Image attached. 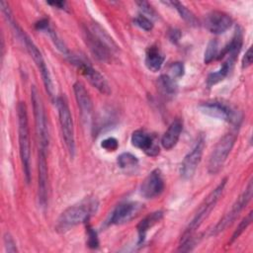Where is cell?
Wrapping results in <instances>:
<instances>
[{"label":"cell","instance_id":"obj_1","mask_svg":"<svg viewBox=\"0 0 253 253\" xmlns=\"http://www.w3.org/2000/svg\"><path fill=\"white\" fill-rule=\"evenodd\" d=\"M227 178H224L221 180V182L204 199V201L199 206L194 217L188 224L187 228L183 232L181 239H180V245L179 250L181 251H189L192 249V247L195 244V233L199 229V227L202 225L204 220L208 217L211 210L215 207L216 203L220 199L224 187L226 185Z\"/></svg>","mask_w":253,"mask_h":253},{"label":"cell","instance_id":"obj_2","mask_svg":"<svg viewBox=\"0 0 253 253\" xmlns=\"http://www.w3.org/2000/svg\"><path fill=\"white\" fill-rule=\"evenodd\" d=\"M83 38L89 50L100 61H110L112 52L118 50L116 42L98 24L84 28Z\"/></svg>","mask_w":253,"mask_h":253},{"label":"cell","instance_id":"obj_3","mask_svg":"<svg viewBox=\"0 0 253 253\" xmlns=\"http://www.w3.org/2000/svg\"><path fill=\"white\" fill-rule=\"evenodd\" d=\"M97 200L88 199L64 210L56 220L55 229L58 232H65L79 223L89 220L92 214L98 210Z\"/></svg>","mask_w":253,"mask_h":253},{"label":"cell","instance_id":"obj_4","mask_svg":"<svg viewBox=\"0 0 253 253\" xmlns=\"http://www.w3.org/2000/svg\"><path fill=\"white\" fill-rule=\"evenodd\" d=\"M18 115V133H19V148L20 157L23 165L25 180L27 183L31 181V142L30 128L28 121L27 107L24 102H19L17 106Z\"/></svg>","mask_w":253,"mask_h":253},{"label":"cell","instance_id":"obj_5","mask_svg":"<svg viewBox=\"0 0 253 253\" xmlns=\"http://www.w3.org/2000/svg\"><path fill=\"white\" fill-rule=\"evenodd\" d=\"M31 100L33 105V113L35 118V128L36 134L39 142V148L45 149L48 147L49 143V132L47 126V119L45 116L43 104L40 93L36 86L31 88Z\"/></svg>","mask_w":253,"mask_h":253},{"label":"cell","instance_id":"obj_6","mask_svg":"<svg viewBox=\"0 0 253 253\" xmlns=\"http://www.w3.org/2000/svg\"><path fill=\"white\" fill-rule=\"evenodd\" d=\"M56 109L59 118L60 130L62 138L67 149V152L71 158L75 154V138H74V127L71 112L67 103V100L64 96H58L55 99Z\"/></svg>","mask_w":253,"mask_h":253},{"label":"cell","instance_id":"obj_7","mask_svg":"<svg viewBox=\"0 0 253 253\" xmlns=\"http://www.w3.org/2000/svg\"><path fill=\"white\" fill-rule=\"evenodd\" d=\"M200 111L211 118L222 120L235 126H238L242 120L241 113L232 107L229 103L221 100H211L202 103L199 106Z\"/></svg>","mask_w":253,"mask_h":253},{"label":"cell","instance_id":"obj_8","mask_svg":"<svg viewBox=\"0 0 253 253\" xmlns=\"http://www.w3.org/2000/svg\"><path fill=\"white\" fill-rule=\"evenodd\" d=\"M236 136V132H228L224 134L215 144L209 159L208 171L210 174L214 175L221 170L227 159V156L233 148Z\"/></svg>","mask_w":253,"mask_h":253},{"label":"cell","instance_id":"obj_9","mask_svg":"<svg viewBox=\"0 0 253 253\" xmlns=\"http://www.w3.org/2000/svg\"><path fill=\"white\" fill-rule=\"evenodd\" d=\"M22 41L26 45V48L29 52V54L31 55V57L33 58V60L35 61L38 69L41 72L42 78V82L43 85L45 87V90L49 96V98L52 101H55V89H54V85H53V81L51 78V75L49 73V70L46 66V63L42 57V54L41 53V51L39 50L38 46L35 44V42L24 33L22 36Z\"/></svg>","mask_w":253,"mask_h":253},{"label":"cell","instance_id":"obj_10","mask_svg":"<svg viewBox=\"0 0 253 253\" xmlns=\"http://www.w3.org/2000/svg\"><path fill=\"white\" fill-rule=\"evenodd\" d=\"M253 192V185L252 180H250L245 188V190L241 193V195L237 198V200L232 205L230 211H228L224 216L216 223V225L211 230V235H217L223 230H225L239 215V213L243 211V209L248 205L252 198Z\"/></svg>","mask_w":253,"mask_h":253},{"label":"cell","instance_id":"obj_11","mask_svg":"<svg viewBox=\"0 0 253 253\" xmlns=\"http://www.w3.org/2000/svg\"><path fill=\"white\" fill-rule=\"evenodd\" d=\"M69 56V60L72 64H75L78 67L79 72L87 79V81L96 88L100 93L109 95L111 93V87L105 77L97 71L95 68H93L88 62H85L84 60L78 58L74 55H67Z\"/></svg>","mask_w":253,"mask_h":253},{"label":"cell","instance_id":"obj_12","mask_svg":"<svg viewBox=\"0 0 253 253\" xmlns=\"http://www.w3.org/2000/svg\"><path fill=\"white\" fill-rule=\"evenodd\" d=\"M205 146H206V138H205V135L204 134H200L194 147L192 148V150L184 157L183 161H182V164H181V168H180V173H181V176L188 180V179H191L201 160H202V156H203V152H204V149H205Z\"/></svg>","mask_w":253,"mask_h":253},{"label":"cell","instance_id":"obj_13","mask_svg":"<svg viewBox=\"0 0 253 253\" xmlns=\"http://www.w3.org/2000/svg\"><path fill=\"white\" fill-rule=\"evenodd\" d=\"M165 184L160 169L152 170L140 185V195L145 199L158 197L164 190Z\"/></svg>","mask_w":253,"mask_h":253},{"label":"cell","instance_id":"obj_14","mask_svg":"<svg viewBox=\"0 0 253 253\" xmlns=\"http://www.w3.org/2000/svg\"><path fill=\"white\" fill-rule=\"evenodd\" d=\"M142 209V205L138 202H124L116 207L113 211L109 223L123 224L134 218Z\"/></svg>","mask_w":253,"mask_h":253},{"label":"cell","instance_id":"obj_15","mask_svg":"<svg viewBox=\"0 0 253 253\" xmlns=\"http://www.w3.org/2000/svg\"><path fill=\"white\" fill-rule=\"evenodd\" d=\"M131 144L142 150L146 155L155 157L159 154V145L156 137L143 129H136L132 132L130 137Z\"/></svg>","mask_w":253,"mask_h":253},{"label":"cell","instance_id":"obj_16","mask_svg":"<svg viewBox=\"0 0 253 253\" xmlns=\"http://www.w3.org/2000/svg\"><path fill=\"white\" fill-rule=\"evenodd\" d=\"M232 25L231 17L222 11H211L205 17L206 28L214 35L225 33Z\"/></svg>","mask_w":253,"mask_h":253},{"label":"cell","instance_id":"obj_17","mask_svg":"<svg viewBox=\"0 0 253 253\" xmlns=\"http://www.w3.org/2000/svg\"><path fill=\"white\" fill-rule=\"evenodd\" d=\"M39 181H38V195L39 202L43 207L47 201L48 188V170L46 161V150L39 148Z\"/></svg>","mask_w":253,"mask_h":253},{"label":"cell","instance_id":"obj_18","mask_svg":"<svg viewBox=\"0 0 253 253\" xmlns=\"http://www.w3.org/2000/svg\"><path fill=\"white\" fill-rule=\"evenodd\" d=\"M73 91L77 105L80 110L81 117L85 124H88L91 121V116L93 113V103L91 97L87 92L85 86L79 81L74 83Z\"/></svg>","mask_w":253,"mask_h":253},{"label":"cell","instance_id":"obj_19","mask_svg":"<svg viewBox=\"0 0 253 253\" xmlns=\"http://www.w3.org/2000/svg\"><path fill=\"white\" fill-rule=\"evenodd\" d=\"M183 130V122L181 119H175L170 126H168L167 130L161 137V145L164 149L170 150L172 149L178 142L180 135Z\"/></svg>","mask_w":253,"mask_h":253},{"label":"cell","instance_id":"obj_20","mask_svg":"<svg viewBox=\"0 0 253 253\" xmlns=\"http://www.w3.org/2000/svg\"><path fill=\"white\" fill-rule=\"evenodd\" d=\"M235 61H236L235 57L226 56V59L222 63L220 68L208 75V78H207L208 87H211V86L217 84L218 82L222 81L224 78H226L228 76V74L230 73V71L232 70Z\"/></svg>","mask_w":253,"mask_h":253},{"label":"cell","instance_id":"obj_21","mask_svg":"<svg viewBox=\"0 0 253 253\" xmlns=\"http://www.w3.org/2000/svg\"><path fill=\"white\" fill-rule=\"evenodd\" d=\"M164 54L156 45H151L146 49L144 63L148 70L152 72L159 71L164 63Z\"/></svg>","mask_w":253,"mask_h":253},{"label":"cell","instance_id":"obj_22","mask_svg":"<svg viewBox=\"0 0 253 253\" xmlns=\"http://www.w3.org/2000/svg\"><path fill=\"white\" fill-rule=\"evenodd\" d=\"M242 40H243L242 31L240 28H237L233 37L231 38L230 42H227V44L218 53L217 59H221L225 56H231V57L237 58V55L242 46Z\"/></svg>","mask_w":253,"mask_h":253},{"label":"cell","instance_id":"obj_23","mask_svg":"<svg viewBox=\"0 0 253 253\" xmlns=\"http://www.w3.org/2000/svg\"><path fill=\"white\" fill-rule=\"evenodd\" d=\"M163 217V211H156L154 212L146 215L136 226L137 234H138V244L143 243L147 231L157 222H159Z\"/></svg>","mask_w":253,"mask_h":253},{"label":"cell","instance_id":"obj_24","mask_svg":"<svg viewBox=\"0 0 253 253\" xmlns=\"http://www.w3.org/2000/svg\"><path fill=\"white\" fill-rule=\"evenodd\" d=\"M157 86L160 93L166 98H173L177 93V84L168 74H162L157 80Z\"/></svg>","mask_w":253,"mask_h":253},{"label":"cell","instance_id":"obj_25","mask_svg":"<svg viewBox=\"0 0 253 253\" xmlns=\"http://www.w3.org/2000/svg\"><path fill=\"white\" fill-rule=\"evenodd\" d=\"M165 4L172 5L177 10V12L181 16V18L184 21H186L189 25H192V26H197L198 25V20H197L196 16L185 5H183L181 2L170 1V2H165Z\"/></svg>","mask_w":253,"mask_h":253},{"label":"cell","instance_id":"obj_26","mask_svg":"<svg viewBox=\"0 0 253 253\" xmlns=\"http://www.w3.org/2000/svg\"><path fill=\"white\" fill-rule=\"evenodd\" d=\"M218 42L216 40H211L206 47L204 53V62L206 64L211 63V61L217 59L218 56Z\"/></svg>","mask_w":253,"mask_h":253},{"label":"cell","instance_id":"obj_27","mask_svg":"<svg viewBox=\"0 0 253 253\" xmlns=\"http://www.w3.org/2000/svg\"><path fill=\"white\" fill-rule=\"evenodd\" d=\"M117 163L120 168L126 169V168H130L134 167L138 164V159L135 155L129 153V152H124L118 156Z\"/></svg>","mask_w":253,"mask_h":253},{"label":"cell","instance_id":"obj_28","mask_svg":"<svg viewBox=\"0 0 253 253\" xmlns=\"http://www.w3.org/2000/svg\"><path fill=\"white\" fill-rule=\"evenodd\" d=\"M252 215H253V211H251L240 221V223L238 224V226L236 227V229L234 230V232H233V234H232V237H231V239H230V243L233 242L234 240H236V239L245 231V229L250 225V223H251V221H252Z\"/></svg>","mask_w":253,"mask_h":253},{"label":"cell","instance_id":"obj_29","mask_svg":"<svg viewBox=\"0 0 253 253\" xmlns=\"http://www.w3.org/2000/svg\"><path fill=\"white\" fill-rule=\"evenodd\" d=\"M134 25H136L138 28H140L143 31L149 32L152 30L153 28V23L150 20V18H148L147 16L143 15V14H139L137 15L134 20H133Z\"/></svg>","mask_w":253,"mask_h":253},{"label":"cell","instance_id":"obj_30","mask_svg":"<svg viewBox=\"0 0 253 253\" xmlns=\"http://www.w3.org/2000/svg\"><path fill=\"white\" fill-rule=\"evenodd\" d=\"M169 71H170V76L173 79H178L181 78L184 73H185V67L184 64L182 62H173L170 66H169Z\"/></svg>","mask_w":253,"mask_h":253},{"label":"cell","instance_id":"obj_31","mask_svg":"<svg viewBox=\"0 0 253 253\" xmlns=\"http://www.w3.org/2000/svg\"><path fill=\"white\" fill-rule=\"evenodd\" d=\"M87 245L90 248H97L99 246V239H98V235L97 232L90 226H87Z\"/></svg>","mask_w":253,"mask_h":253},{"label":"cell","instance_id":"obj_32","mask_svg":"<svg viewBox=\"0 0 253 253\" xmlns=\"http://www.w3.org/2000/svg\"><path fill=\"white\" fill-rule=\"evenodd\" d=\"M101 147L107 151H116L119 147V141L115 137H107L102 140Z\"/></svg>","mask_w":253,"mask_h":253},{"label":"cell","instance_id":"obj_33","mask_svg":"<svg viewBox=\"0 0 253 253\" xmlns=\"http://www.w3.org/2000/svg\"><path fill=\"white\" fill-rule=\"evenodd\" d=\"M4 247L6 252H9V253H15L18 251L16 242L9 232H6L4 234Z\"/></svg>","mask_w":253,"mask_h":253},{"label":"cell","instance_id":"obj_34","mask_svg":"<svg viewBox=\"0 0 253 253\" xmlns=\"http://www.w3.org/2000/svg\"><path fill=\"white\" fill-rule=\"evenodd\" d=\"M136 4L138 5V7L140 8V10L142 11V13H144L145 15L151 17V18H156V12L155 10L150 6V4L148 2L145 1H136Z\"/></svg>","mask_w":253,"mask_h":253},{"label":"cell","instance_id":"obj_35","mask_svg":"<svg viewBox=\"0 0 253 253\" xmlns=\"http://www.w3.org/2000/svg\"><path fill=\"white\" fill-rule=\"evenodd\" d=\"M168 38L173 43H177L181 39V32L178 29H171L168 33Z\"/></svg>","mask_w":253,"mask_h":253},{"label":"cell","instance_id":"obj_36","mask_svg":"<svg viewBox=\"0 0 253 253\" xmlns=\"http://www.w3.org/2000/svg\"><path fill=\"white\" fill-rule=\"evenodd\" d=\"M251 63H252V49L251 47H249L242 58V64H241L242 68H247L248 66L251 65Z\"/></svg>","mask_w":253,"mask_h":253},{"label":"cell","instance_id":"obj_37","mask_svg":"<svg viewBox=\"0 0 253 253\" xmlns=\"http://www.w3.org/2000/svg\"><path fill=\"white\" fill-rule=\"evenodd\" d=\"M49 22L47 19H42L40 21H38L36 24H35V28L38 30V31H41V32H45L48 28H49Z\"/></svg>","mask_w":253,"mask_h":253},{"label":"cell","instance_id":"obj_38","mask_svg":"<svg viewBox=\"0 0 253 253\" xmlns=\"http://www.w3.org/2000/svg\"><path fill=\"white\" fill-rule=\"evenodd\" d=\"M47 4L51 5L53 7H56L57 9H65V7H66L65 1H50V2H47Z\"/></svg>","mask_w":253,"mask_h":253}]
</instances>
